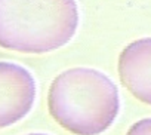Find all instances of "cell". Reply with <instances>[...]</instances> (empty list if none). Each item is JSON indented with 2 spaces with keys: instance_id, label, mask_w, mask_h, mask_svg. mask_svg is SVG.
Listing matches in <instances>:
<instances>
[{
  "instance_id": "cell-1",
  "label": "cell",
  "mask_w": 151,
  "mask_h": 135,
  "mask_svg": "<svg viewBox=\"0 0 151 135\" xmlns=\"http://www.w3.org/2000/svg\"><path fill=\"white\" fill-rule=\"evenodd\" d=\"M47 110L50 117L73 135H101L120 113V94L102 71L73 67L52 80Z\"/></svg>"
},
{
  "instance_id": "cell-2",
  "label": "cell",
  "mask_w": 151,
  "mask_h": 135,
  "mask_svg": "<svg viewBox=\"0 0 151 135\" xmlns=\"http://www.w3.org/2000/svg\"><path fill=\"white\" fill-rule=\"evenodd\" d=\"M79 22L76 0H0V48L52 52L74 37Z\"/></svg>"
},
{
  "instance_id": "cell-3",
  "label": "cell",
  "mask_w": 151,
  "mask_h": 135,
  "mask_svg": "<svg viewBox=\"0 0 151 135\" xmlns=\"http://www.w3.org/2000/svg\"><path fill=\"white\" fill-rule=\"evenodd\" d=\"M36 97L37 85L30 70L12 61H0V129L27 117Z\"/></svg>"
},
{
  "instance_id": "cell-4",
  "label": "cell",
  "mask_w": 151,
  "mask_h": 135,
  "mask_svg": "<svg viewBox=\"0 0 151 135\" xmlns=\"http://www.w3.org/2000/svg\"><path fill=\"white\" fill-rule=\"evenodd\" d=\"M122 85L141 103L151 105V37L129 43L119 55Z\"/></svg>"
},
{
  "instance_id": "cell-5",
  "label": "cell",
  "mask_w": 151,
  "mask_h": 135,
  "mask_svg": "<svg viewBox=\"0 0 151 135\" xmlns=\"http://www.w3.org/2000/svg\"><path fill=\"white\" fill-rule=\"evenodd\" d=\"M126 135H151V117L135 122L126 132Z\"/></svg>"
},
{
  "instance_id": "cell-6",
  "label": "cell",
  "mask_w": 151,
  "mask_h": 135,
  "mask_svg": "<svg viewBox=\"0 0 151 135\" xmlns=\"http://www.w3.org/2000/svg\"><path fill=\"white\" fill-rule=\"evenodd\" d=\"M25 135H49V134H42V132H33V134H25Z\"/></svg>"
}]
</instances>
